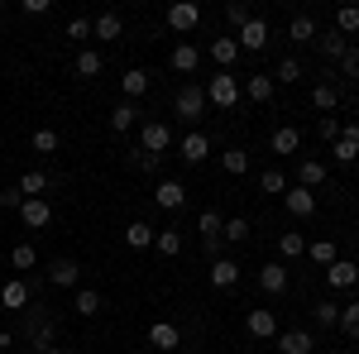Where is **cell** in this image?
Instances as JSON below:
<instances>
[{
    "label": "cell",
    "mask_w": 359,
    "mask_h": 354,
    "mask_svg": "<svg viewBox=\"0 0 359 354\" xmlns=\"http://www.w3.org/2000/svg\"><path fill=\"white\" fill-rule=\"evenodd\" d=\"M168 144H172V130H168L163 120H144V125H139V149H144V154L163 158Z\"/></svg>",
    "instance_id": "3"
},
{
    "label": "cell",
    "mask_w": 359,
    "mask_h": 354,
    "mask_svg": "<svg viewBox=\"0 0 359 354\" xmlns=\"http://www.w3.org/2000/svg\"><path fill=\"white\" fill-rule=\"evenodd\" d=\"M206 278H211V287H235V282H240V264H235V259H211V273H206Z\"/></svg>",
    "instance_id": "17"
},
{
    "label": "cell",
    "mask_w": 359,
    "mask_h": 354,
    "mask_svg": "<svg viewBox=\"0 0 359 354\" xmlns=\"http://www.w3.org/2000/svg\"><path fill=\"white\" fill-rule=\"evenodd\" d=\"M15 187L25 191V196H43V191H48V177H43V172H25Z\"/></svg>",
    "instance_id": "42"
},
{
    "label": "cell",
    "mask_w": 359,
    "mask_h": 354,
    "mask_svg": "<svg viewBox=\"0 0 359 354\" xmlns=\"http://www.w3.org/2000/svg\"><path fill=\"white\" fill-rule=\"evenodd\" d=\"M273 91H278V82L269 77V72H259V77H249V82H245V96H249V101H259V106H269Z\"/></svg>",
    "instance_id": "18"
},
{
    "label": "cell",
    "mask_w": 359,
    "mask_h": 354,
    "mask_svg": "<svg viewBox=\"0 0 359 354\" xmlns=\"http://www.w3.org/2000/svg\"><path fill=\"white\" fill-rule=\"evenodd\" d=\"M216 354H235V350H216Z\"/></svg>",
    "instance_id": "58"
},
{
    "label": "cell",
    "mask_w": 359,
    "mask_h": 354,
    "mask_svg": "<svg viewBox=\"0 0 359 354\" xmlns=\"http://www.w3.org/2000/svg\"><path fill=\"white\" fill-rule=\"evenodd\" d=\"M321 182H326V163H321V158H302V163H297V187H321Z\"/></svg>",
    "instance_id": "21"
},
{
    "label": "cell",
    "mask_w": 359,
    "mask_h": 354,
    "mask_svg": "<svg viewBox=\"0 0 359 354\" xmlns=\"http://www.w3.org/2000/svg\"><path fill=\"white\" fill-rule=\"evenodd\" d=\"M196 25H201V5H196V0H177V5H168V29L192 34Z\"/></svg>",
    "instance_id": "5"
},
{
    "label": "cell",
    "mask_w": 359,
    "mask_h": 354,
    "mask_svg": "<svg viewBox=\"0 0 359 354\" xmlns=\"http://www.w3.org/2000/svg\"><path fill=\"white\" fill-rule=\"evenodd\" d=\"M221 240H230V245H245V240H249V220H245V216H230V220H225V230H221Z\"/></svg>",
    "instance_id": "37"
},
{
    "label": "cell",
    "mask_w": 359,
    "mask_h": 354,
    "mask_svg": "<svg viewBox=\"0 0 359 354\" xmlns=\"http://www.w3.org/2000/svg\"><path fill=\"white\" fill-rule=\"evenodd\" d=\"M335 330H345L350 340H359V301H350V306L340 311V326H335Z\"/></svg>",
    "instance_id": "45"
},
{
    "label": "cell",
    "mask_w": 359,
    "mask_h": 354,
    "mask_svg": "<svg viewBox=\"0 0 359 354\" xmlns=\"http://www.w3.org/2000/svg\"><path fill=\"white\" fill-rule=\"evenodd\" d=\"M172 110L182 115V120H201V110H206V86H196V82H187V86H177V96H172Z\"/></svg>",
    "instance_id": "2"
},
{
    "label": "cell",
    "mask_w": 359,
    "mask_h": 354,
    "mask_svg": "<svg viewBox=\"0 0 359 354\" xmlns=\"http://www.w3.org/2000/svg\"><path fill=\"white\" fill-rule=\"evenodd\" d=\"M316 135L326 139V144H335V139H340V120H335V115H321V125H316Z\"/></svg>",
    "instance_id": "48"
},
{
    "label": "cell",
    "mask_w": 359,
    "mask_h": 354,
    "mask_svg": "<svg viewBox=\"0 0 359 354\" xmlns=\"http://www.w3.org/2000/svg\"><path fill=\"white\" fill-rule=\"evenodd\" d=\"M20 10H25V15H48V10H53V0H25Z\"/></svg>",
    "instance_id": "53"
},
{
    "label": "cell",
    "mask_w": 359,
    "mask_h": 354,
    "mask_svg": "<svg viewBox=\"0 0 359 354\" xmlns=\"http://www.w3.org/2000/svg\"><path fill=\"white\" fill-rule=\"evenodd\" d=\"M48 354H72V350H48Z\"/></svg>",
    "instance_id": "56"
},
{
    "label": "cell",
    "mask_w": 359,
    "mask_h": 354,
    "mask_svg": "<svg viewBox=\"0 0 359 354\" xmlns=\"http://www.w3.org/2000/svg\"><path fill=\"white\" fill-rule=\"evenodd\" d=\"M245 330L254 335V340H278V316H273V306H254L245 316Z\"/></svg>",
    "instance_id": "6"
},
{
    "label": "cell",
    "mask_w": 359,
    "mask_h": 354,
    "mask_svg": "<svg viewBox=\"0 0 359 354\" xmlns=\"http://www.w3.org/2000/svg\"><path fill=\"white\" fill-rule=\"evenodd\" d=\"M154 201H158L163 211H182V206H187V187L168 177V182H158V187H154Z\"/></svg>",
    "instance_id": "13"
},
{
    "label": "cell",
    "mask_w": 359,
    "mask_h": 354,
    "mask_svg": "<svg viewBox=\"0 0 359 354\" xmlns=\"http://www.w3.org/2000/svg\"><path fill=\"white\" fill-rule=\"evenodd\" d=\"M177 149H182V158H187V163H206V158H211V139L201 135V130H187Z\"/></svg>",
    "instance_id": "11"
},
{
    "label": "cell",
    "mask_w": 359,
    "mask_h": 354,
    "mask_svg": "<svg viewBox=\"0 0 359 354\" xmlns=\"http://www.w3.org/2000/svg\"><path fill=\"white\" fill-rule=\"evenodd\" d=\"M158 163H163V158H154V154H144V149H135V168H144V172H154Z\"/></svg>",
    "instance_id": "52"
},
{
    "label": "cell",
    "mask_w": 359,
    "mask_h": 354,
    "mask_svg": "<svg viewBox=\"0 0 359 354\" xmlns=\"http://www.w3.org/2000/svg\"><path fill=\"white\" fill-rule=\"evenodd\" d=\"M196 230H201V240H221L225 216L221 211H201V216H196Z\"/></svg>",
    "instance_id": "33"
},
{
    "label": "cell",
    "mask_w": 359,
    "mask_h": 354,
    "mask_svg": "<svg viewBox=\"0 0 359 354\" xmlns=\"http://www.w3.org/2000/svg\"><path fill=\"white\" fill-rule=\"evenodd\" d=\"M20 220H25L29 230H43V225L53 220V206H48L43 196H25V206H20Z\"/></svg>",
    "instance_id": "8"
},
{
    "label": "cell",
    "mask_w": 359,
    "mask_h": 354,
    "mask_svg": "<svg viewBox=\"0 0 359 354\" xmlns=\"http://www.w3.org/2000/svg\"><path fill=\"white\" fill-rule=\"evenodd\" d=\"M29 297H34V287H29L25 278H15V282L0 287V306L5 311H29Z\"/></svg>",
    "instance_id": "7"
},
{
    "label": "cell",
    "mask_w": 359,
    "mask_h": 354,
    "mask_svg": "<svg viewBox=\"0 0 359 354\" xmlns=\"http://www.w3.org/2000/svg\"><path fill=\"white\" fill-rule=\"evenodd\" d=\"M67 39H91V20H82V15L67 20Z\"/></svg>",
    "instance_id": "50"
},
{
    "label": "cell",
    "mask_w": 359,
    "mask_h": 354,
    "mask_svg": "<svg viewBox=\"0 0 359 354\" xmlns=\"http://www.w3.org/2000/svg\"><path fill=\"white\" fill-rule=\"evenodd\" d=\"M211 57L221 62V72H230V67L240 62V43H235V34H225V39H216V43H211Z\"/></svg>",
    "instance_id": "20"
},
{
    "label": "cell",
    "mask_w": 359,
    "mask_h": 354,
    "mask_svg": "<svg viewBox=\"0 0 359 354\" xmlns=\"http://www.w3.org/2000/svg\"><path fill=\"white\" fill-rule=\"evenodd\" d=\"M259 287H264L269 297L287 292V264H283V259H278V264H264V268H259Z\"/></svg>",
    "instance_id": "14"
},
{
    "label": "cell",
    "mask_w": 359,
    "mask_h": 354,
    "mask_svg": "<svg viewBox=\"0 0 359 354\" xmlns=\"http://www.w3.org/2000/svg\"><path fill=\"white\" fill-rule=\"evenodd\" d=\"M306 72H302V62H297V57H283V62H278V72H273V82H302Z\"/></svg>",
    "instance_id": "41"
},
{
    "label": "cell",
    "mask_w": 359,
    "mask_h": 354,
    "mask_svg": "<svg viewBox=\"0 0 359 354\" xmlns=\"http://www.w3.org/2000/svg\"><path fill=\"white\" fill-rule=\"evenodd\" d=\"M0 350H10V335H5V330H0Z\"/></svg>",
    "instance_id": "55"
},
{
    "label": "cell",
    "mask_w": 359,
    "mask_h": 354,
    "mask_svg": "<svg viewBox=\"0 0 359 354\" xmlns=\"http://www.w3.org/2000/svg\"><path fill=\"white\" fill-rule=\"evenodd\" d=\"M0 206H10V211H20V206H25V191H20V187L0 191Z\"/></svg>",
    "instance_id": "51"
},
{
    "label": "cell",
    "mask_w": 359,
    "mask_h": 354,
    "mask_svg": "<svg viewBox=\"0 0 359 354\" xmlns=\"http://www.w3.org/2000/svg\"><path fill=\"white\" fill-rule=\"evenodd\" d=\"M316 48H321V57H331V62H340L345 57V34H335V29H326V34H316Z\"/></svg>",
    "instance_id": "24"
},
{
    "label": "cell",
    "mask_w": 359,
    "mask_h": 354,
    "mask_svg": "<svg viewBox=\"0 0 359 354\" xmlns=\"http://www.w3.org/2000/svg\"><path fill=\"white\" fill-rule=\"evenodd\" d=\"M269 149H273V154H297V149H302V135H297L292 125H283V130H273Z\"/></svg>",
    "instance_id": "27"
},
{
    "label": "cell",
    "mask_w": 359,
    "mask_h": 354,
    "mask_svg": "<svg viewBox=\"0 0 359 354\" xmlns=\"http://www.w3.org/2000/svg\"><path fill=\"white\" fill-rule=\"evenodd\" d=\"M125 245L130 249H149L154 245V225H149V220H130V225H125Z\"/></svg>",
    "instance_id": "26"
},
{
    "label": "cell",
    "mask_w": 359,
    "mask_h": 354,
    "mask_svg": "<svg viewBox=\"0 0 359 354\" xmlns=\"http://www.w3.org/2000/svg\"><path fill=\"white\" fill-rule=\"evenodd\" d=\"M154 245H158V254L177 259V254H182V235H177V230H158V235H154Z\"/></svg>",
    "instance_id": "39"
},
{
    "label": "cell",
    "mask_w": 359,
    "mask_h": 354,
    "mask_svg": "<svg viewBox=\"0 0 359 354\" xmlns=\"http://www.w3.org/2000/svg\"><path fill=\"white\" fill-rule=\"evenodd\" d=\"M316 34H321V29H316L311 15H292V25H287V39H292V43H316Z\"/></svg>",
    "instance_id": "23"
},
{
    "label": "cell",
    "mask_w": 359,
    "mask_h": 354,
    "mask_svg": "<svg viewBox=\"0 0 359 354\" xmlns=\"http://www.w3.org/2000/svg\"><path fill=\"white\" fill-rule=\"evenodd\" d=\"M225 20H230V29L240 34V29H245L249 20H254V15H249V5H245V0H225Z\"/></svg>",
    "instance_id": "36"
},
{
    "label": "cell",
    "mask_w": 359,
    "mask_h": 354,
    "mask_svg": "<svg viewBox=\"0 0 359 354\" xmlns=\"http://www.w3.org/2000/svg\"><path fill=\"white\" fill-rule=\"evenodd\" d=\"M10 264H15V268H34V264H39L34 245H15V249H10Z\"/></svg>",
    "instance_id": "47"
},
{
    "label": "cell",
    "mask_w": 359,
    "mask_h": 354,
    "mask_svg": "<svg viewBox=\"0 0 359 354\" xmlns=\"http://www.w3.org/2000/svg\"><path fill=\"white\" fill-rule=\"evenodd\" d=\"M306 259H311V264H326V268H331V264L340 259V254H335V245H331V240H316V245H306Z\"/></svg>",
    "instance_id": "40"
},
{
    "label": "cell",
    "mask_w": 359,
    "mask_h": 354,
    "mask_svg": "<svg viewBox=\"0 0 359 354\" xmlns=\"http://www.w3.org/2000/svg\"><path fill=\"white\" fill-rule=\"evenodd\" d=\"M269 39H273V34H269V20H259V15H254V20H249V25L235 34L240 53H259V48H269Z\"/></svg>",
    "instance_id": "4"
},
{
    "label": "cell",
    "mask_w": 359,
    "mask_h": 354,
    "mask_svg": "<svg viewBox=\"0 0 359 354\" xmlns=\"http://www.w3.org/2000/svg\"><path fill=\"white\" fill-rule=\"evenodd\" d=\"M340 139H355V144H359V120H350V125H340Z\"/></svg>",
    "instance_id": "54"
},
{
    "label": "cell",
    "mask_w": 359,
    "mask_h": 354,
    "mask_svg": "<svg viewBox=\"0 0 359 354\" xmlns=\"http://www.w3.org/2000/svg\"><path fill=\"white\" fill-rule=\"evenodd\" d=\"M355 282H359V264H350V259H335L331 268H326V287H335V292H345Z\"/></svg>",
    "instance_id": "10"
},
{
    "label": "cell",
    "mask_w": 359,
    "mask_h": 354,
    "mask_svg": "<svg viewBox=\"0 0 359 354\" xmlns=\"http://www.w3.org/2000/svg\"><path fill=\"white\" fill-rule=\"evenodd\" d=\"M72 72H77V77H96V72H101V53H96V48H77V62H72Z\"/></svg>",
    "instance_id": "30"
},
{
    "label": "cell",
    "mask_w": 359,
    "mask_h": 354,
    "mask_svg": "<svg viewBox=\"0 0 359 354\" xmlns=\"http://www.w3.org/2000/svg\"><path fill=\"white\" fill-rule=\"evenodd\" d=\"M91 34L106 39V43H115V39H120V15H96V20H91Z\"/></svg>",
    "instance_id": "34"
},
{
    "label": "cell",
    "mask_w": 359,
    "mask_h": 354,
    "mask_svg": "<svg viewBox=\"0 0 359 354\" xmlns=\"http://www.w3.org/2000/svg\"><path fill=\"white\" fill-rule=\"evenodd\" d=\"M96 311H101V292L77 287V316H96Z\"/></svg>",
    "instance_id": "43"
},
{
    "label": "cell",
    "mask_w": 359,
    "mask_h": 354,
    "mask_svg": "<svg viewBox=\"0 0 359 354\" xmlns=\"http://www.w3.org/2000/svg\"><path fill=\"white\" fill-rule=\"evenodd\" d=\"M221 168L230 172V177H245V172H249V154H245V149H225V154H221Z\"/></svg>",
    "instance_id": "35"
},
{
    "label": "cell",
    "mask_w": 359,
    "mask_h": 354,
    "mask_svg": "<svg viewBox=\"0 0 359 354\" xmlns=\"http://www.w3.org/2000/svg\"><path fill=\"white\" fill-rule=\"evenodd\" d=\"M283 206L292 211L297 220H306L311 211H316V191H306V187H287L283 191Z\"/></svg>",
    "instance_id": "12"
},
{
    "label": "cell",
    "mask_w": 359,
    "mask_h": 354,
    "mask_svg": "<svg viewBox=\"0 0 359 354\" xmlns=\"http://www.w3.org/2000/svg\"><path fill=\"white\" fill-rule=\"evenodd\" d=\"M29 144H34V154H57V130H48V125H39Z\"/></svg>",
    "instance_id": "38"
},
{
    "label": "cell",
    "mask_w": 359,
    "mask_h": 354,
    "mask_svg": "<svg viewBox=\"0 0 359 354\" xmlns=\"http://www.w3.org/2000/svg\"><path fill=\"white\" fill-rule=\"evenodd\" d=\"M48 282H53V287H77V282H82V264H77V259H53V264H48Z\"/></svg>",
    "instance_id": "9"
},
{
    "label": "cell",
    "mask_w": 359,
    "mask_h": 354,
    "mask_svg": "<svg viewBox=\"0 0 359 354\" xmlns=\"http://www.w3.org/2000/svg\"><path fill=\"white\" fill-rule=\"evenodd\" d=\"M168 62H172V72H196V67H201V48H196V43H177Z\"/></svg>",
    "instance_id": "19"
},
{
    "label": "cell",
    "mask_w": 359,
    "mask_h": 354,
    "mask_svg": "<svg viewBox=\"0 0 359 354\" xmlns=\"http://www.w3.org/2000/svg\"><path fill=\"white\" fill-rule=\"evenodd\" d=\"M135 125H139V106H135V101H120V106L111 110V130H115V135H125V130H135Z\"/></svg>",
    "instance_id": "25"
},
{
    "label": "cell",
    "mask_w": 359,
    "mask_h": 354,
    "mask_svg": "<svg viewBox=\"0 0 359 354\" xmlns=\"http://www.w3.org/2000/svg\"><path fill=\"white\" fill-rule=\"evenodd\" d=\"M340 72H345L350 82H359V48H345V57H340Z\"/></svg>",
    "instance_id": "49"
},
{
    "label": "cell",
    "mask_w": 359,
    "mask_h": 354,
    "mask_svg": "<svg viewBox=\"0 0 359 354\" xmlns=\"http://www.w3.org/2000/svg\"><path fill=\"white\" fill-rule=\"evenodd\" d=\"M331 154H335V163H355V158H359V144H355V139H335Z\"/></svg>",
    "instance_id": "46"
},
{
    "label": "cell",
    "mask_w": 359,
    "mask_h": 354,
    "mask_svg": "<svg viewBox=\"0 0 359 354\" xmlns=\"http://www.w3.org/2000/svg\"><path fill=\"white\" fill-rule=\"evenodd\" d=\"M316 340L306 330H278V354H311Z\"/></svg>",
    "instance_id": "16"
},
{
    "label": "cell",
    "mask_w": 359,
    "mask_h": 354,
    "mask_svg": "<svg viewBox=\"0 0 359 354\" xmlns=\"http://www.w3.org/2000/svg\"><path fill=\"white\" fill-rule=\"evenodd\" d=\"M278 254H283V264H287V259H302L306 254V235L302 230H283V235H278Z\"/></svg>",
    "instance_id": "22"
},
{
    "label": "cell",
    "mask_w": 359,
    "mask_h": 354,
    "mask_svg": "<svg viewBox=\"0 0 359 354\" xmlns=\"http://www.w3.org/2000/svg\"><path fill=\"white\" fill-rule=\"evenodd\" d=\"M311 106H316V110H335V106H340V86H335V82H316V86H311Z\"/></svg>",
    "instance_id": "28"
},
{
    "label": "cell",
    "mask_w": 359,
    "mask_h": 354,
    "mask_svg": "<svg viewBox=\"0 0 359 354\" xmlns=\"http://www.w3.org/2000/svg\"><path fill=\"white\" fill-rule=\"evenodd\" d=\"M0 25H5V5H0Z\"/></svg>",
    "instance_id": "57"
},
{
    "label": "cell",
    "mask_w": 359,
    "mask_h": 354,
    "mask_svg": "<svg viewBox=\"0 0 359 354\" xmlns=\"http://www.w3.org/2000/svg\"><path fill=\"white\" fill-rule=\"evenodd\" d=\"M240 96H245V86H240V77H230V72H216V77L206 82V101L221 106V110H235Z\"/></svg>",
    "instance_id": "1"
},
{
    "label": "cell",
    "mask_w": 359,
    "mask_h": 354,
    "mask_svg": "<svg viewBox=\"0 0 359 354\" xmlns=\"http://www.w3.org/2000/svg\"><path fill=\"white\" fill-rule=\"evenodd\" d=\"M259 191H269V196H283V191H287V177H283L278 168H269V172L259 177Z\"/></svg>",
    "instance_id": "44"
},
{
    "label": "cell",
    "mask_w": 359,
    "mask_h": 354,
    "mask_svg": "<svg viewBox=\"0 0 359 354\" xmlns=\"http://www.w3.org/2000/svg\"><path fill=\"white\" fill-rule=\"evenodd\" d=\"M311 321H316V326H340V306H335L331 297H321V301H311Z\"/></svg>",
    "instance_id": "29"
},
{
    "label": "cell",
    "mask_w": 359,
    "mask_h": 354,
    "mask_svg": "<svg viewBox=\"0 0 359 354\" xmlns=\"http://www.w3.org/2000/svg\"><path fill=\"white\" fill-rule=\"evenodd\" d=\"M149 345H154V350H163V354H172L177 345H182V335H177L172 321H154V326H149Z\"/></svg>",
    "instance_id": "15"
},
{
    "label": "cell",
    "mask_w": 359,
    "mask_h": 354,
    "mask_svg": "<svg viewBox=\"0 0 359 354\" xmlns=\"http://www.w3.org/2000/svg\"><path fill=\"white\" fill-rule=\"evenodd\" d=\"M331 29H335V34H345V39H350V34H359V5H340Z\"/></svg>",
    "instance_id": "32"
},
{
    "label": "cell",
    "mask_w": 359,
    "mask_h": 354,
    "mask_svg": "<svg viewBox=\"0 0 359 354\" xmlns=\"http://www.w3.org/2000/svg\"><path fill=\"white\" fill-rule=\"evenodd\" d=\"M120 91H125L130 101H135V96H144V91H149V72H144V67H130V72L120 77Z\"/></svg>",
    "instance_id": "31"
}]
</instances>
